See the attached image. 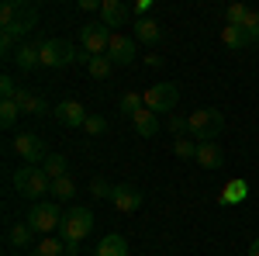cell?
Instances as JSON below:
<instances>
[{"label":"cell","mask_w":259,"mask_h":256,"mask_svg":"<svg viewBox=\"0 0 259 256\" xmlns=\"http://www.w3.org/2000/svg\"><path fill=\"white\" fill-rule=\"evenodd\" d=\"M35 24H38V7L35 4H28V0H7V4H0V28L7 31V35H28V31H35Z\"/></svg>","instance_id":"obj_1"},{"label":"cell","mask_w":259,"mask_h":256,"mask_svg":"<svg viewBox=\"0 0 259 256\" xmlns=\"http://www.w3.org/2000/svg\"><path fill=\"white\" fill-rule=\"evenodd\" d=\"M221 128H225V115L214 111V107H200L187 118V132H190L194 142H214L221 135Z\"/></svg>","instance_id":"obj_2"},{"label":"cell","mask_w":259,"mask_h":256,"mask_svg":"<svg viewBox=\"0 0 259 256\" xmlns=\"http://www.w3.org/2000/svg\"><path fill=\"white\" fill-rule=\"evenodd\" d=\"M14 187H18L21 197H31V201L41 194H52V180L45 177L41 166H21L14 173Z\"/></svg>","instance_id":"obj_3"},{"label":"cell","mask_w":259,"mask_h":256,"mask_svg":"<svg viewBox=\"0 0 259 256\" xmlns=\"http://www.w3.org/2000/svg\"><path fill=\"white\" fill-rule=\"evenodd\" d=\"M62 211L56 201H38L31 211H28V225H31V232H38V236H52L56 229H62Z\"/></svg>","instance_id":"obj_4"},{"label":"cell","mask_w":259,"mask_h":256,"mask_svg":"<svg viewBox=\"0 0 259 256\" xmlns=\"http://www.w3.org/2000/svg\"><path fill=\"white\" fill-rule=\"evenodd\" d=\"M111 39H114V31L104 21H87V24H80V45L90 56H107Z\"/></svg>","instance_id":"obj_5"},{"label":"cell","mask_w":259,"mask_h":256,"mask_svg":"<svg viewBox=\"0 0 259 256\" xmlns=\"http://www.w3.org/2000/svg\"><path fill=\"white\" fill-rule=\"evenodd\" d=\"M90 229H94V211L76 204L69 215L62 218V229H59V232H62L66 242H83V239L90 236Z\"/></svg>","instance_id":"obj_6"},{"label":"cell","mask_w":259,"mask_h":256,"mask_svg":"<svg viewBox=\"0 0 259 256\" xmlns=\"http://www.w3.org/2000/svg\"><path fill=\"white\" fill-rule=\"evenodd\" d=\"M38 49H41V66L45 69H62L69 62H76V49L66 39H49V42H41Z\"/></svg>","instance_id":"obj_7"},{"label":"cell","mask_w":259,"mask_h":256,"mask_svg":"<svg viewBox=\"0 0 259 256\" xmlns=\"http://www.w3.org/2000/svg\"><path fill=\"white\" fill-rule=\"evenodd\" d=\"M14 153H18L28 166H41L45 159L52 156V153L45 149V138L35 135V132H21V135L14 138Z\"/></svg>","instance_id":"obj_8"},{"label":"cell","mask_w":259,"mask_h":256,"mask_svg":"<svg viewBox=\"0 0 259 256\" xmlns=\"http://www.w3.org/2000/svg\"><path fill=\"white\" fill-rule=\"evenodd\" d=\"M180 100V87L177 83H152L149 90H145V107L149 111H173Z\"/></svg>","instance_id":"obj_9"},{"label":"cell","mask_w":259,"mask_h":256,"mask_svg":"<svg viewBox=\"0 0 259 256\" xmlns=\"http://www.w3.org/2000/svg\"><path fill=\"white\" fill-rule=\"evenodd\" d=\"M52 115H56V121L59 125H66V128H83L87 125V107H83L80 100H59L56 107H52Z\"/></svg>","instance_id":"obj_10"},{"label":"cell","mask_w":259,"mask_h":256,"mask_svg":"<svg viewBox=\"0 0 259 256\" xmlns=\"http://www.w3.org/2000/svg\"><path fill=\"white\" fill-rule=\"evenodd\" d=\"M135 56H139V49H135V42L128 39V35H114L111 45H107V59L114 62V66H132Z\"/></svg>","instance_id":"obj_11"},{"label":"cell","mask_w":259,"mask_h":256,"mask_svg":"<svg viewBox=\"0 0 259 256\" xmlns=\"http://www.w3.org/2000/svg\"><path fill=\"white\" fill-rule=\"evenodd\" d=\"M100 21H104L107 28H124V24L132 21V11H128V4H121V0H104V4H100Z\"/></svg>","instance_id":"obj_12"},{"label":"cell","mask_w":259,"mask_h":256,"mask_svg":"<svg viewBox=\"0 0 259 256\" xmlns=\"http://www.w3.org/2000/svg\"><path fill=\"white\" fill-rule=\"evenodd\" d=\"M111 204H114L118 211H124V215H132V211H139V208H142V194L132 187V184H118V187H114V197H111Z\"/></svg>","instance_id":"obj_13"},{"label":"cell","mask_w":259,"mask_h":256,"mask_svg":"<svg viewBox=\"0 0 259 256\" xmlns=\"http://www.w3.org/2000/svg\"><path fill=\"white\" fill-rule=\"evenodd\" d=\"M197 163L204 170H221V163H225L221 145L218 142H197Z\"/></svg>","instance_id":"obj_14"},{"label":"cell","mask_w":259,"mask_h":256,"mask_svg":"<svg viewBox=\"0 0 259 256\" xmlns=\"http://www.w3.org/2000/svg\"><path fill=\"white\" fill-rule=\"evenodd\" d=\"M132 125H135V132H139L142 138L159 135V115H156V111H149V107H142L139 115H132Z\"/></svg>","instance_id":"obj_15"},{"label":"cell","mask_w":259,"mask_h":256,"mask_svg":"<svg viewBox=\"0 0 259 256\" xmlns=\"http://www.w3.org/2000/svg\"><path fill=\"white\" fill-rule=\"evenodd\" d=\"M97 256H128V239L118 236V232L104 236L97 242Z\"/></svg>","instance_id":"obj_16"},{"label":"cell","mask_w":259,"mask_h":256,"mask_svg":"<svg viewBox=\"0 0 259 256\" xmlns=\"http://www.w3.org/2000/svg\"><path fill=\"white\" fill-rule=\"evenodd\" d=\"M14 104L21 107V115H45V111H49V104H45L38 94H31V90H18Z\"/></svg>","instance_id":"obj_17"},{"label":"cell","mask_w":259,"mask_h":256,"mask_svg":"<svg viewBox=\"0 0 259 256\" xmlns=\"http://www.w3.org/2000/svg\"><path fill=\"white\" fill-rule=\"evenodd\" d=\"M245 197H249V184L245 180H228L221 197H218V204H242Z\"/></svg>","instance_id":"obj_18"},{"label":"cell","mask_w":259,"mask_h":256,"mask_svg":"<svg viewBox=\"0 0 259 256\" xmlns=\"http://www.w3.org/2000/svg\"><path fill=\"white\" fill-rule=\"evenodd\" d=\"M14 62H18L24 73H31L35 66H41V49H38V45H18V52H14Z\"/></svg>","instance_id":"obj_19"},{"label":"cell","mask_w":259,"mask_h":256,"mask_svg":"<svg viewBox=\"0 0 259 256\" xmlns=\"http://www.w3.org/2000/svg\"><path fill=\"white\" fill-rule=\"evenodd\" d=\"M132 28H135V39H139V42H149V45L162 39L159 21H152V18H139L135 24H132Z\"/></svg>","instance_id":"obj_20"},{"label":"cell","mask_w":259,"mask_h":256,"mask_svg":"<svg viewBox=\"0 0 259 256\" xmlns=\"http://www.w3.org/2000/svg\"><path fill=\"white\" fill-rule=\"evenodd\" d=\"M7 242H11L14 249H24V246L31 242V225H28V222H18V225H11V232H7Z\"/></svg>","instance_id":"obj_21"},{"label":"cell","mask_w":259,"mask_h":256,"mask_svg":"<svg viewBox=\"0 0 259 256\" xmlns=\"http://www.w3.org/2000/svg\"><path fill=\"white\" fill-rule=\"evenodd\" d=\"M221 42H225L228 49H245V45H249L245 31H242V28H235V24H225V28H221Z\"/></svg>","instance_id":"obj_22"},{"label":"cell","mask_w":259,"mask_h":256,"mask_svg":"<svg viewBox=\"0 0 259 256\" xmlns=\"http://www.w3.org/2000/svg\"><path fill=\"white\" fill-rule=\"evenodd\" d=\"M66 166H69V163H66V156H59V153H52V156L41 163V170H45V177H49V180L66 177Z\"/></svg>","instance_id":"obj_23"},{"label":"cell","mask_w":259,"mask_h":256,"mask_svg":"<svg viewBox=\"0 0 259 256\" xmlns=\"http://www.w3.org/2000/svg\"><path fill=\"white\" fill-rule=\"evenodd\" d=\"M31 256H66V242H59V239H52V236H45L35 246V253Z\"/></svg>","instance_id":"obj_24"},{"label":"cell","mask_w":259,"mask_h":256,"mask_svg":"<svg viewBox=\"0 0 259 256\" xmlns=\"http://www.w3.org/2000/svg\"><path fill=\"white\" fill-rule=\"evenodd\" d=\"M87 69H90V77H97V80H107L111 73H114V62L107 59V56H94V59L87 62Z\"/></svg>","instance_id":"obj_25"},{"label":"cell","mask_w":259,"mask_h":256,"mask_svg":"<svg viewBox=\"0 0 259 256\" xmlns=\"http://www.w3.org/2000/svg\"><path fill=\"white\" fill-rule=\"evenodd\" d=\"M73 194H76V184H73L69 177L52 180V197H56V201H69Z\"/></svg>","instance_id":"obj_26"},{"label":"cell","mask_w":259,"mask_h":256,"mask_svg":"<svg viewBox=\"0 0 259 256\" xmlns=\"http://www.w3.org/2000/svg\"><path fill=\"white\" fill-rule=\"evenodd\" d=\"M249 14H252V11H249L245 4H232V7L225 11V21H228V24H235V28H242V24L249 21Z\"/></svg>","instance_id":"obj_27"},{"label":"cell","mask_w":259,"mask_h":256,"mask_svg":"<svg viewBox=\"0 0 259 256\" xmlns=\"http://www.w3.org/2000/svg\"><path fill=\"white\" fill-rule=\"evenodd\" d=\"M18 115H21V107L14 100H0V125H4V128H14Z\"/></svg>","instance_id":"obj_28"},{"label":"cell","mask_w":259,"mask_h":256,"mask_svg":"<svg viewBox=\"0 0 259 256\" xmlns=\"http://www.w3.org/2000/svg\"><path fill=\"white\" fill-rule=\"evenodd\" d=\"M142 107H145V94H124L121 97V111L132 118V115H139Z\"/></svg>","instance_id":"obj_29"},{"label":"cell","mask_w":259,"mask_h":256,"mask_svg":"<svg viewBox=\"0 0 259 256\" xmlns=\"http://www.w3.org/2000/svg\"><path fill=\"white\" fill-rule=\"evenodd\" d=\"M173 153H177L180 159H197V142H194V138H177V142H173Z\"/></svg>","instance_id":"obj_30"},{"label":"cell","mask_w":259,"mask_h":256,"mask_svg":"<svg viewBox=\"0 0 259 256\" xmlns=\"http://www.w3.org/2000/svg\"><path fill=\"white\" fill-rule=\"evenodd\" d=\"M90 194H94V197H100V201H111V197H114V187H111L107 180L94 177V180H90Z\"/></svg>","instance_id":"obj_31"},{"label":"cell","mask_w":259,"mask_h":256,"mask_svg":"<svg viewBox=\"0 0 259 256\" xmlns=\"http://www.w3.org/2000/svg\"><path fill=\"white\" fill-rule=\"evenodd\" d=\"M83 132H87V135H104V132H107V118H104V115H90L87 125H83Z\"/></svg>","instance_id":"obj_32"},{"label":"cell","mask_w":259,"mask_h":256,"mask_svg":"<svg viewBox=\"0 0 259 256\" xmlns=\"http://www.w3.org/2000/svg\"><path fill=\"white\" fill-rule=\"evenodd\" d=\"M242 31H245L249 45H252V42H259V11H252V14H249V21L242 24Z\"/></svg>","instance_id":"obj_33"},{"label":"cell","mask_w":259,"mask_h":256,"mask_svg":"<svg viewBox=\"0 0 259 256\" xmlns=\"http://www.w3.org/2000/svg\"><path fill=\"white\" fill-rule=\"evenodd\" d=\"M18 83H14V77H0V94H4V100H14L18 97Z\"/></svg>","instance_id":"obj_34"},{"label":"cell","mask_w":259,"mask_h":256,"mask_svg":"<svg viewBox=\"0 0 259 256\" xmlns=\"http://www.w3.org/2000/svg\"><path fill=\"white\" fill-rule=\"evenodd\" d=\"M0 52H4L7 59H14V52H18V49H14V35H7V31H0Z\"/></svg>","instance_id":"obj_35"},{"label":"cell","mask_w":259,"mask_h":256,"mask_svg":"<svg viewBox=\"0 0 259 256\" xmlns=\"http://www.w3.org/2000/svg\"><path fill=\"white\" fill-rule=\"evenodd\" d=\"M169 132L173 135H183L187 132V118H169Z\"/></svg>","instance_id":"obj_36"},{"label":"cell","mask_w":259,"mask_h":256,"mask_svg":"<svg viewBox=\"0 0 259 256\" xmlns=\"http://www.w3.org/2000/svg\"><path fill=\"white\" fill-rule=\"evenodd\" d=\"M104 0H80V11H100Z\"/></svg>","instance_id":"obj_37"},{"label":"cell","mask_w":259,"mask_h":256,"mask_svg":"<svg viewBox=\"0 0 259 256\" xmlns=\"http://www.w3.org/2000/svg\"><path fill=\"white\" fill-rule=\"evenodd\" d=\"M66 256H80V242H66Z\"/></svg>","instance_id":"obj_38"},{"label":"cell","mask_w":259,"mask_h":256,"mask_svg":"<svg viewBox=\"0 0 259 256\" xmlns=\"http://www.w3.org/2000/svg\"><path fill=\"white\" fill-rule=\"evenodd\" d=\"M245 256H259V239H252V246H249V253Z\"/></svg>","instance_id":"obj_39"}]
</instances>
